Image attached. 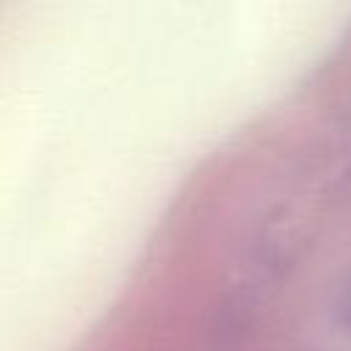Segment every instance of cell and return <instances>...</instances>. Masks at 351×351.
I'll use <instances>...</instances> for the list:
<instances>
[]
</instances>
